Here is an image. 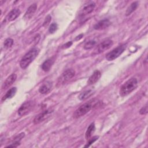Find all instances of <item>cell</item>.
Returning a JSON list of instances; mask_svg holds the SVG:
<instances>
[{
  "instance_id": "1",
  "label": "cell",
  "mask_w": 148,
  "mask_h": 148,
  "mask_svg": "<svg viewBox=\"0 0 148 148\" xmlns=\"http://www.w3.org/2000/svg\"><path fill=\"white\" fill-rule=\"evenodd\" d=\"M39 53V49L35 47L28 51L21 58L20 62V67L25 69L35 60Z\"/></svg>"
},
{
  "instance_id": "2",
  "label": "cell",
  "mask_w": 148,
  "mask_h": 148,
  "mask_svg": "<svg viewBox=\"0 0 148 148\" xmlns=\"http://www.w3.org/2000/svg\"><path fill=\"white\" fill-rule=\"evenodd\" d=\"M138 86V80L135 77H132L125 82L121 87L120 94L124 97L133 91Z\"/></svg>"
},
{
  "instance_id": "3",
  "label": "cell",
  "mask_w": 148,
  "mask_h": 148,
  "mask_svg": "<svg viewBox=\"0 0 148 148\" xmlns=\"http://www.w3.org/2000/svg\"><path fill=\"white\" fill-rule=\"evenodd\" d=\"M97 101H98L96 99H92L82 105L75 110V113H73V117L75 119H77L85 115L97 104L98 102Z\"/></svg>"
},
{
  "instance_id": "4",
  "label": "cell",
  "mask_w": 148,
  "mask_h": 148,
  "mask_svg": "<svg viewBox=\"0 0 148 148\" xmlns=\"http://www.w3.org/2000/svg\"><path fill=\"white\" fill-rule=\"evenodd\" d=\"M35 106L34 101H28L23 103L18 109V114L20 116H24L31 112Z\"/></svg>"
},
{
  "instance_id": "5",
  "label": "cell",
  "mask_w": 148,
  "mask_h": 148,
  "mask_svg": "<svg viewBox=\"0 0 148 148\" xmlns=\"http://www.w3.org/2000/svg\"><path fill=\"white\" fill-rule=\"evenodd\" d=\"M126 44H123L114 49L106 55V60L108 61H113L115 60L123 53V51L126 49Z\"/></svg>"
},
{
  "instance_id": "6",
  "label": "cell",
  "mask_w": 148,
  "mask_h": 148,
  "mask_svg": "<svg viewBox=\"0 0 148 148\" xmlns=\"http://www.w3.org/2000/svg\"><path fill=\"white\" fill-rule=\"evenodd\" d=\"M75 75V71L72 69H68L65 70L61 75L60 77L58 79V84H64Z\"/></svg>"
},
{
  "instance_id": "7",
  "label": "cell",
  "mask_w": 148,
  "mask_h": 148,
  "mask_svg": "<svg viewBox=\"0 0 148 148\" xmlns=\"http://www.w3.org/2000/svg\"><path fill=\"white\" fill-rule=\"evenodd\" d=\"M95 7V3L93 1H88L85 3L83 8L80 9L79 15L80 16H84L91 13Z\"/></svg>"
},
{
  "instance_id": "8",
  "label": "cell",
  "mask_w": 148,
  "mask_h": 148,
  "mask_svg": "<svg viewBox=\"0 0 148 148\" xmlns=\"http://www.w3.org/2000/svg\"><path fill=\"white\" fill-rule=\"evenodd\" d=\"M113 44V41L110 39H108L103 41L100 44H99L97 47V48L95 49V54H99L105 51V50H107L110 47H111Z\"/></svg>"
},
{
  "instance_id": "9",
  "label": "cell",
  "mask_w": 148,
  "mask_h": 148,
  "mask_svg": "<svg viewBox=\"0 0 148 148\" xmlns=\"http://www.w3.org/2000/svg\"><path fill=\"white\" fill-rule=\"evenodd\" d=\"M53 112V110L51 109H48L47 110H45L43 111L42 112L40 113L38 115L35 116V117L34 119V123L35 124H39L41 123L42 121H44L46 119H47L48 117L50 116L51 113Z\"/></svg>"
},
{
  "instance_id": "10",
  "label": "cell",
  "mask_w": 148,
  "mask_h": 148,
  "mask_svg": "<svg viewBox=\"0 0 148 148\" xmlns=\"http://www.w3.org/2000/svg\"><path fill=\"white\" fill-rule=\"evenodd\" d=\"M16 79H17V75L15 73L11 74L9 76H8L6 78V79L3 83L2 86V88L3 90H6L8 88L16 81Z\"/></svg>"
},
{
  "instance_id": "11",
  "label": "cell",
  "mask_w": 148,
  "mask_h": 148,
  "mask_svg": "<svg viewBox=\"0 0 148 148\" xmlns=\"http://www.w3.org/2000/svg\"><path fill=\"white\" fill-rule=\"evenodd\" d=\"M101 73L98 70L95 71L89 77L87 81V84L88 85H92L95 84L96 82L98 81V80L101 77Z\"/></svg>"
},
{
  "instance_id": "12",
  "label": "cell",
  "mask_w": 148,
  "mask_h": 148,
  "mask_svg": "<svg viewBox=\"0 0 148 148\" xmlns=\"http://www.w3.org/2000/svg\"><path fill=\"white\" fill-rule=\"evenodd\" d=\"M110 24V22L108 19H103L99 21L98 23H97L94 28L96 30H102L108 28Z\"/></svg>"
},
{
  "instance_id": "13",
  "label": "cell",
  "mask_w": 148,
  "mask_h": 148,
  "mask_svg": "<svg viewBox=\"0 0 148 148\" xmlns=\"http://www.w3.org/2000/svg\"><path fill=\"white\" fill-rule=\"evenodd\" d=\"M20 13L21 12L18 9H13L8 13L6 18L8 21H12L14 20L16 18H17L20 16Z\"/></svg>"
},
{
  "instance_id": "14",
  "label": "cell",
  "mask_w": 148,
  "mask_h": 148,
  "mask_svg": "<svg viewBox=\"0 0 148 148\" xmlns=\"http://www.w3.org/2000/svg\"><path fill=\"white\" fill-rule=\"evenodd\" d=\"M37 8V5L36 3H34L29 6V8L27 9L26 12L25 13V14L24 16V18L25 20H28L32 17V16L34 15V13L35 12Z\"/></svg>"
},
{
  "instance_id": "15",
  "label": "cell",
  "mask_w": 148,
  "mask_h": 148,
  "mask_svg": "<svg viewBox=\"0 0 148 148\" xmlns=\"http://www.w3.org/2000/svg\"><path fill=\"white\" fill-rule=\"evenodd\" d=\"M54 62V59L53 58H50L46 60L42 64L41 67L42 70L44 71L45 72H48L51 68Z\"/></svg>"
},
{
  "instance_id": "16",
  "label": "cell",
  "mask_w": 148,
  "mask_h": 148,
  "mask_svg": "<svg viewBox=\"0 0 148 148\" xmlns=\"http://www.w3.org/2000/svg\"><path fill=\"white\" fill-rule=\"evenodd\" d=\"M51 87V84L49 82H47L42 84L39 88V91L40 94H47L50 91Z\"/></svg>"
},
{
  "instance_id": "17",
  "label": "cell",
  "mask_w": 148,
  "mask_h": 148,
  "mask_svg": "<svg viewBox=\"0 0 148 148\" xmlns=\"http://www.w3.org/2000/svg\"><path fill=\"white\" fill-rule=\"evenodd\" d=\"M17 91V88L16 87H12L10 89H9L7 92L5 94V95L2 97V101H5L7 99L12 98L16 93Z\"/></svg>"
},
{
  "instance_id": "18",
  "label": "cell",
  "mask_w": 148,
  "mask_h": 148,
  "mask_svg": "<svg viewBox=\"0 0 148 148\" xmlns=\"http://www.w3.org/2000/svg\"><path fill=\"white\" fill-rule=\"evenodd\" d=\"M94 94V91L91 90H88L84 91L80 93V94L79 95V99L81 101H84L90 97H91Z\"/></svg>"
},
{
  "instance_id": "19",
  "label": "cell",
  "mask_w": 148,
  "mask_h": 148,
  "mask_svg": "<svg viewBox=\"0 0 148 148\" xmlns=\"http://www.w3.org/2000/svg\"><path fill=\"white\" fill-rule=\"evenodd\" d=\"M95 124L94 123H92L91 124H90V125L88 126V127L87 128L86 132V134H85V136L86 138L87 139H88L92 135V134L94 133V132L95 131Z\"/></svg>"
},
{
  "instance_id": "20",
  "label": "cell",
  "mask_w": 148,
  "mask_h": 148,
  "mask_svg": "<svg viewBox=\"0 0 148 148\" xmlns=\"http://www.w3.org/2000/svg\"><path fill=\"white\" fill-rule=\"evenodd\" d=\"M138 6V2L137 1L132 2L128 6V8L127 9V11H126V13H125L126 16H129L130 14H131L134 11H135L136 10Z\"/></svg>"
},
{
  "instance_id": "21",
  "label": "cell",
  "mask_w": 148,
  "mask_h": 148,
  "mask_svg": "<svg viewBox=\"0 0 148 148\" xmlns=\"http://www.w3.org/2000/svg\"><path fill=\"white\" fill-rule=\"evenodd\" d=\"M96 41L94 40H91L87 42L84 45V49L86 50H90L94 47L96 45Z\"/></svg>"
},
{
  "instance_id": "22",
  "label": "cell",
  "mask_w": 148,
  "mask_h": 148,
  "mask_svg": "<svg viewBox=\"0 0 148 148\" xmlns=\"http://www.w3.org/2000/svg\"><path fill=\"white\" fill-rule=\"evenodd\" d=\"M13 44V40L11 38H8L6 39L4 42V47L6 49L10 48Z\"/></svg>"
},
{
  "instance_id": "23",
  "label": "cell",
  "mask_w": 148,
  "mask_h": 148,
  "mask_svg": "<svg viewBox=\"0 0 148 148\" xmlns=\"http://www.w3.org/2000/svg\"><path fill=\"white\" fill-rule=\"evenodd\" d=\"M57 28H58L57 24L55 23H53L50 25V27L49 28V32L50 34H53L57 29Z\"/></svg>"
},
{
  "instance_id": "24",
  "label": "cell",
  "mask_w": 148,
  "mask_h": 148,
  "mask_svg": "<svg viewBox=\"0 0 148 148\" xmlns=\"http://www.w3.org/2000/svg\"><path fill=\"white\" fill-rule=\"evenodd\" d=\"M98 139V136H93L91 139H88V142L87 144L86 145H85L84 147H89L92 143H93Z\"/></svg>"
},
{
  "instance_id": "25",
  "label": "cell",
  "mask_w": 148,
  "mask_h": 148,
  "mask_svg": "<svg viewBox=\"0 0 148 148\" xmlns=\"http://www.w3.org/2000/svg\"><path fill=\"white\" fill-rule=\"evenodd\" d=\"M51 20V16L49 15V14L47 15V16H46V17L45 18V21H44V22H43V27H46V26H47V25L49 24V23H50Z\"/></svg>"
},
{
  "instance_id": "26",
  "label": "cell",
  "mask_w": 148,
  "mask_h": 148,
  "mask_svg": "<svg viewBox=\"0 0 148 148\" xmlns=\"http://www.w3.org/2000/svg\"><path fill=\"white\" fill-rule=\"evenodd\" d=\"M147 113V105L146 104L145 106L142 107L140 110H139V113L140 114H146Z\"/></svg>"
},
{
  "instance_id": "27",
  "label": "cell",
  "mask_w": 148,
  "mask_h": 148,
  "mask_svg": "<svg viewBox=\"0 0 148 148\" xmlns=\"http://www.w3.org/2000/svg\"><path fill=\"white\" fill-rule=\"evenodd\" d=\"M24 136H25V133L24 132H21L14 138V141H20V140L23 138H24Z\"/></svg>"
},
{
  "instance_id": "28",
  "label": "cell",
  "mask_w": 148,
  "mask_h": 148,
  "mask_svg": "<svg viewBox=\"0 0 148 148\" xmlns=\"http://www.w3.org/2000/svg\"><path fill=\"white\" fill-rule=\"evenodd\" d=\"M20 145V141H14V142H13L10 145L6 146V147H17Z\"/></svg>"
},
{
  "instance_id": "29",
  "label": "cell",
  "mask_w": 148,
  "mask_h": 148,
  "mask_svg": "<svg viewBox=\"0 0 148 148\" xmlns=\"http://www.w3.org/2000/svg\"><path fill=\"white\" fill-rule=\"evenodd\" d=\"M72 45V42H71V41L68 42H67L66 43H65V45H64L62 46V48H63V49L68 48V47H69Z\"/></svg>"
},
{
  "instance_id": "30",
  "label": "cell",
  "mask_w": 148,
  "mask_h": 148,
  "mask_svg": "<svg viewBox=\"0 0 148 148\" xmlns=\"http://www.w3.org/2000/svg\"><path fill=\"white\" fill-rule=\"evenodd\" d=\"M82 36H83V34H80V35L77 36L76 38V40H79L80 39H81V38H82Z\"/></svg>"
}]
</instances>
